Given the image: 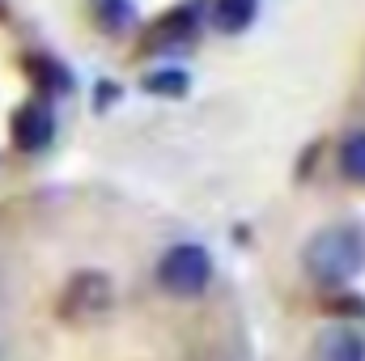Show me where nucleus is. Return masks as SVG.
I'll list each match as a JSON object with an SVG mask.
<instances>
[{
    "label": "nucleus",
    "mask_w": 365,
    "mask_h": 361,
    "mask_svg": "<svg viewBox=\"0 0 365 361\" xmlns=\"http://www.w3.org/2000/svg\"><path fill=\"white\" fill-rule=\"evenodd\" d=\"M115 306V280L106 272H77L60 293V319L68 323H98Z\"/></svg>",
    "instance_id": "nucleus-3"
},
{
    "label": "nucleus",
    "mask_w": 365,
    "mask_h": 361,
    "mask_svg": "<svg viewBox=\"0 0 365 361\" xmlns=\"http://www.w3.org/2000/svg\"><path fill=\"white\" fill-rule=\"evenodd\" d=\"M302 264H306V276L314 285H327V289L349 285L365 268V230L361 225H327V230H319L306 243Z\"/></svg>",
    "instance_id": "nucleus-1"
},
{
    "label": "nucleus",
    "mask_w": 365,
    "mask_h": 361,
    "mask_svg": "<svg viewBox=\"0 0 365 361\" xmlns=\"http://www.w3.org/2000/svg\"><path fill=\"white\" fill-rule=\"evenodd\" d=\"M340 166L353 183H365V132H353L340 149Z\"/></svg>",
    "instance_id": "nucleus-10"
},
{
    "label": "nucleus",
    "mask_w": 365,
    "mask_h": 361,
    "mask_svg": "<svg viewBox=\"0 0 365 361\" xmlns=\"http://www.w3.org/2000/svg\"><path fill=\"white\" fill-rule=\"evenodd\" d=\"M255 13H259V0H212V26H217L221 34H242V30H251Z\"/></svg>",
    "instance_id": "nucleus-6"
},
{
    "label": "nucleus",
    "mask_w": 365,
    "mask_h": 361,
    "mask_svg": "<svg viewBox=\"0 0 365 361\" xmlns=\"http://www.w3.org/2000/svg\"><path fill=\"white\" fill-rule=\"evenodd\" d=\"M9 136H13V145L21 149V153H43L51 141H56V115H51V106L47 102H21L17 111H13V128H9Z\"/></svg>",
    "instance_id": "nucleus-4"
},
{
    "label": "nucleus",
    "mask_w": 365,
    "mask_h": 361,
    "mask_svg": "<svg viewBox=\"0 0 365 361\" xmlns=\"http://www.w3.org/2000/svg\"><path fill=\"white\" fill-rule=\"evenodd\" d=\"M98 17H102L106 34H119V30L132 26V4L128 0H98Z\"/></svg>",
    "instance_id": "nucleus-11"
},
{
    "label": "nucleus",
    "mask_w": 365,
    "mask_h": 361,
    "mask_svg": "<svg viewBox=\"0 0 365 361\" xmlns=\"http://www.w3.org/2000/svg\"><path fill=\"white\" fill-rule=\"evenodd\" d=\"M191 39H195V9H191V4L166 13V17L158 21V30H153V43H158V47H182V43H191Z\"/></svg>",
    "instance_id": "nucleus-7"
},
{
    "label": "nucleus",
    "mask_w": 365,
    "mask_h": 361,
    "mask_svg": "<svg viewBox=\"0 0 365 361\" xmlns=\"http://www.w3.org/2000/svg\"><path fill=\"white\" fill-rule=\"evenodd\" d=\"M314 361H365V332L357 323H331L314 340Z\"/></svg>",
    "instance_id": "nucleus-5"
},
{
    "label": "nucleus",
    "mask_w": 365,
    "mask_h": 361,
    "mask_svg": "<svg viewBox=\"0 0 365 361\" xmlns=\"http://www.w3.org/2000/svg\"><path fill=\"white\" fill-rule=\"evenodd\" d=\"M26 68H30V77H34L38 90H51V93H68L73 90V77H68V68H64L56 56H30Z\"/></svg>",
    "instance_id": "nucleus-8"
},
{
    "label": "nucleus",
    "mask_w": 365,
    "mask_h": 361,
    "mask_svg": "<svg viewBox=\"0 0 365 361\" xmlns=\"http://www.w3.org/2000/svg\"><path fill=\"white\" fill-rule=\"evenodd\" d=\"M187 86H191V77H187L182 68H158V73L145 77V90L158 93V98H182Z\"/></svg>",
    "instance_id": "nucleus-9"
},
{
    "label": "nucleus",
    "mask_w": 365,
    "mask_h": 361,
    "mask_svg": "<svg viewBox=\"0 0 365 361\" xmlns=\"http://www.w3.org/2000/svg\"><path fill=\"white\" fill-rule=\"evenodd\" d=\"M212 280V255L200 243H179L158 260V285L175 298H195Z\"/></svg>",
    "instance_id": "nucleus-2"
}]
</instances>
